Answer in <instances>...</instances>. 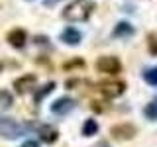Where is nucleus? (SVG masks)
Segmentation results:
<instances>
[{"mask_svg":"<svg viewBox=\"0 0 157 147\" xmlns=\"http://www.w3.org/2000/svg\"><path fill=\"white\" fill-rule=\"evenodd\" d=\"M94 4L88 2V0H73L69 6L63 10V18L69 22H82L92 14Z\"/></svg>","mask_w":157,"mask_h":147,"instance_id":"1","label":"nucleus"},{"mask_svg":"<svg viewBox=\"0 0 157 147\" xmlns=\"http://www.w3.org/2000/svg\"><path fill=\"white\" fill-rule=\"evenodd\" d=\"M24 134V126H20L12 118H0V135L6 139H16Z\"/></svg>","mask_w":157,"mask_h":147,"instance_id":"2","label":"nucleus"},{"mask_svg":"<svg viewBox=\"0 0 157 147\" xmlns=\"http://www.w3.org/2000/svg\"><path fill=\"white\" fill-rule=\"evenodd\" d=\"M96 69L100 73H106V75H116V73L122 71V63L118 61L116 57L106 55V57H100L96 61Z\"/></svg>","mask_w":157,"mask_h":147,"instance_id":"3","label":"nucleus"},{"mask_svg":"<svg viewBox=\"0 0 157 147\" xmlns=\"http://www.w3.org/2000/svg\"><path fill=\"white\" fill-rule=\"evenodd\" d=\"M98 88H100V92H102L104 96L116 98V96L124 94L126 82H122V81H104V82H100V85H98Z\"/></svg>","mask_w":157,"mask_h":147,"instance_id":"4","label":"nucleus"},{"mask_svg":"<svg viewBox=\"0 0 157 147\" xmlns=\"http://www.w3.org/2000/svg\"><path fill=\"white\" fill-rule=\"evenodd\" d=\"M136 126H132V124H120V126H112V130H110V134L114 139H120V141H124V139H132V137L136 135Z\"/></svg>","mask_w":157,"mask_h":147,"instance_id":"5","label":"nucleus"},{"mask_svg":"<svg viewBox=\"0 0 157 147\" xmlns=\"http://www.w3.org/2000/svg\"><path fill=\"white\" fill-rule=\"evenodd\" d=\"M36 82H37V77L28 73V75H22L20 78L14 81V88H16V92H20V94H26L29 88L36 86Z\"/></svg>","mask_w":157,"mask_h":147,"instance_id":"6","label":"nucleus"},{"mask_svg":"<svg viewBox=\"0 0 157 147\" xmlns=\"http://www.w3.org/2000/svg\"><path fill=\"white\" fill-rule=\"evenodd\" d=\"M73 108H75V100L63 96V98H57V100L51 104V112H53V114H59V116H65L67 112L73 110Z\"/></svg>","mask_w":157,"mask_h":147,"instance_id":"7","label":"nucleus"},{"mask_svg":"<svg viewBox=\"0 0 157 147\" xmlns=\"http://www.w3.org/2000/svg\"><path fill=\"white\" fill-rule=\"evenodd\" d=\"M8 43L12 47H16V49H22L24 45H26V32L24 29H20V28H16V29H12V32L8 33Z\"/></svg>","mask_w":157,"mask_h":147,"instance_id":"8","label":"nucleus"},{"mask_svg":"<svg viewBox=\"0 0 157 147\" xmlns=\"http://www.w3.org/2000/svg\"><path fill=\"white\" fill-rule=\"evenodd\" d=\"M61 39L65 43H69V45H78V43H81V32L75 29V28H67V29H63Z\"/></svg>","mask_w":157,"mask_h":147,"instance_id":"9","label":"nucleus"},{"mask_svg":"<svg viewBox=\"0 0 157 147\" xmlns=\"http://www.w3.org/2000/svg\"><path fill=\"white\" fill-rule=\"evenodd\" d=\"M39 137H41V141H45V143H55L59 134H57L55 127H51V126H41L39 127Z\"/></svg>","mask_w":157,"mask_h":147,"instance_id":"10","label":"nucleus"},{"mask_svg":"<svg viewBox=\"0 0 157 147\" xmlns=\"http://www.w3.org/2000/svg\"><path fill=\"white\" fill-rule=\"evenodd\" d=\"M130 36H134V28L128 22H120L114 28V37H130Z\"/></svg>","mask_w":157,"mask_h":147,"instance_id":"11","label":"nucleus"},{"mask_svg":"<svg viewBox=\"0 0 157 147\" xmlns=\"http://www.w3.org/2000/svg\"><path fill=\"white\" fill-rule=\"evenodd\" d=\"M98 134V122L96 120H86L82 124V135L90 137V135H96Z\"/></svg>","mask_w":157,"mask_h":147,"instance_id":"12","label":"nucleus"},{"mask_svg":"<svg viewBox=\"0 0 157 147\" xmlns=\"http://www.w3.org/2000/svg\"><path fill=\"white\" fill-rule=\"evenodd\" d=\"M12 104H14L12 94H10L8 90H0V112H4V110H8V108H12Z\"/></svg>","mask_w":157,"mask_h":147,"instance_id":"13","label":"nucleus"},{"mask_svg":"<svg viewBox=\"0 0 157 147\" xmlns=\"http://www.w3.org/2000/svg\"><path fill=\"white\" fill-rule=\"evenodd\" d=\"M55 90V82H47V85H43V88L39 92H36V96H33V100L39 102V100H43V96H47L49 92H53Z\"/></svg>","mask_w":157,"mask_h":147,"instance_id":"14","label":"nucleus"},{"mask_svg":"<svg viewBox=\"0 0 157 147\" xmlns=\"http://www.w3.org/2000/svg\"><path fill=\"white\" fill-rule=\"evenodd\" d=\"M144 81H145V82H149L151 86H157V67L147 69V71L144 73Z\"/></svg>","mask_w":157,"mask_h":147,"instance_id":"15","label":"nucleus"},{"mask_svg":"<svg viewBox=\"0 0 157 147\" xmlns=\"http://www.w3.org/2000/svg\"><path fill=\"white\" fill-rule=\"evenodd\" d=\"M144 114L149 118V120H157V98L153 102H149V104L145 106V110H144Z\"/></svg>","mask_w":157,"mask_h":147,"instance_id":"16","label":"nucleus"},{"mask_svg":"<svg viewBox=\"0 0 157 147\" xmlns=\"http://www.w3.org/2000/svg\"><path fill=\"white\" fill-rule=\"evenodd\" d=\"M77 67H81V69H85V61L82 59H73V61H69L63 65V69L65 71H73V69H77Z\"/></svg>","mask_w":157,"mask_h":147,"instance_id":"17","label":"nucleus"},{"mask_svg":"<svg viewBox=\"0 0 157 147\" xmlns=\"http://www.w3.org/2000/svg\"><path fill=\"white\" fill-rule=\"evenodd\" d=\"M147 45H149V53H151V55H157V39H155V36L149 37Z\"/></svg>","mask_w":157,"mask_h":147,"instance_id":"18","label":"nucleus"},{"mask_svg":"<svg viewBox=\"0 0 157 147\" xmlns=\"http://www.w3.org/2000/svg\"><path fill=\"white\" fill-rule=\"evenodd\" d=\"M102 104H104V102H92V104H90V108H92V110H94V112H104L106 110V108L104 106H102Z\"/></svg>","mask_w":157,"mask_h":147,"instance_id":"19","label":"nucleus"},{"mask_svg":"<svg viewBox=\"0 0 157 147\" xmlns=\"http://www.w3.org/2000/svg\"><path fill=\"white\" fill-rule=\"evenodd\" d=\"M22 147H39V143L36 139H28V141H24L22 143Z\"/></svg>","mask_w":157,"mask_h":147,"instance_id":"20","label":"nucleus"}]
</instances>
